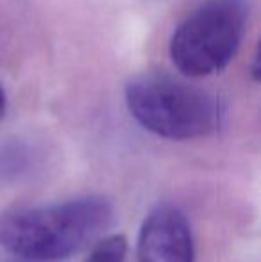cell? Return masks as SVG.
Segmentation results:
<instances>
[{
	"label": "cell",
	"mask_w": 261,
	"mask_h": 262,
	"mask_svg": "<svg viewBox=\"0 0 261 262\" xmlns=\"http://www.w3.org/2000/svg\"><path fill=\"white\" fill-rule=\"evenodd\" d=\"M111 220L113 207L102 196L9 209L0 214V246L25 259H66L97 237Z\"/></svg>",
	"instance_id": "1"
},
{
	"label": "cell",
	"mask_w": 261,
	"mask_h": 262,
	"mask_svg": "<svg viewBox=\"0 0 261 262\" xmlns=\"http://www.w3.org/2000/svg\"><path fill=\"white\" fill-rule=\"evenodd\" d=\"M126 102L131 116L159 138L185 141L218 127L216 98L167 75L134 77L126 88Z\"/></svg>",
	"instance_id": "2"
},
{
	"label": "cell",
	"mask_w": 261,
	"mask_h": 262,
	"mask_svg": "<svg viewBox=\"0 0 261 262\" xmlns=\"http://www.w3.org/2000/svg\"><path fill=\"white\" fill-rule=\"evenodd\" d=\"M244 27L242 0H209L175 29L170 41L172 62L188 77L218 73L236 55Z\"/></svg>",
	"instance_id": "3"
},
{
	"label": "cell",
	"mask_w": 261,
	"mask_h": 262,
	"mask_svg": "<svg viewBox=\"0 0 261 262\" xmlns=\"http://www.w3.org/2000/svg\"><path fill=\"white\" fill-rule=\"evenodd\" d=\"M138 262H193V237L186 216L159 205L145 217L138 235Z\"/></svg>",
	"instance_id": "4"
},
{
	"label": "cell",
	"mask_w": 261,
	"mask_h": 262,
	"mask_svg": "<svg viewBox=\"0 0 261 262\" xmlns=\"http://www.w3.org/2000/svg\"><path fill=\"white\" fill-rule=\"evenodd\" d=\"M127 241L124 235H109L91 248L84 262H126Z\"/></svg>",
	"instance_id": "5"
},
{
	"label": "cell",
	"mask_w": 261,
	"mask_h": 262,
	"mask_svg": "<svg viewBox=\"0 0 261 262\" xmlns=\"http://www.w3.org/2000/svg\"><path fill=\"white\" fill-rule=\"evenodd\" d=\"M6 105H7V102H6V93H4V88L0 86V120H2L4 114H6Z\"/></svg>",
	"instance_id": "6"
},
{
	"label": "cell",
	"mask_w": 261,
	"mask_h": 262,
	"mask_svg": "<svg viewBox=\"0 0 261 262\" xmlns=\"http://www.w3.org/2000/svg\"><path fill=\"white\" fill-rule=\"evenodd\" d=\"M6 262H47V260H34V259H25V257H20L16 260H6Z\"/></svg>",
	"instance_id": "7"
}]
</instances>
